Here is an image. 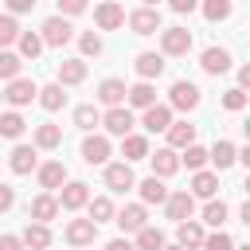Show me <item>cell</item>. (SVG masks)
<instances>
[{
    "mask_svg": "<svg viewBox=\"0 0 250 250\" xmlns=\"http://www.w3.org/2000/svg\"><path fill=\"white\" fill-rule=\"evenodd\" d=\"M199 105V86L195 82H188V78H176L172 82V90H168V109H195Z\"/></svg>",
    "mask_w": 250,
    "mask_h": 250,
    "instance_id": "obj_1",
    "label": "cell"
},
{
    "mask_svg": "<svg viewBox=\"0 0 250 250\" xmlns=\"http://www.w3.org/2000/svg\"><path fill=\"white\" fill-rule=\"evenodd\" d=\"M188 51H191V31H188V27H168V31H160V55L180 59V55H188Z\"/></svg>",
    "mask_w": 250,
    "mask_h": 250,
    "instance_id": "obj_2",
    "label": "cell"
},
{
    "mask_svg": "<svg viewBox=\"0 0 250 250\" xmlns=\"http://www.w3.org/2000/svg\"><path fill=\"white\" fill-rule=\"evenodd\" d=\"M43 47H62V43H70L74 39V27L62 20V16H51V20H43Z\"/></svg>",
    "mask_w": 250,
    "mask_h": 250,
    "instance_id": "obj_3",
    "label": "cell"
},
{
    "mask_svg": "<svg viewBox=\"0 0 250 250\" xmlns=\"http://www.w3.org/2000/svg\"><path fill=\"white\" fill-rule=\"evenodd\" d=\"M164 211H168V219L180 227V223H188V219H191V211H195V199H191L188 191H168V199H164Z\"/></svg>",
    "mask_w": 250,
    "mask_h": 250,
    "instance_id": "obj_4",
    "label": "cell"
},
{
    "mask_svg": "<svg viewBox=\"0 0 250 250\" xmlns=\"http://www.w3.org/2000/svg\"><path fill=\"white\" fill-rule=\"evenodd\" d=\"M129 27H133V35H152V31H160V12L156 8H133L129 12Z\"/></svg>",
    "mask_w": 250,
    "mask_h": 250,
    "instance_id": "obj_5",
    "label": "cell"
},
{
    "mask_svg": "<svg viewBox=\"0 0 250 250\" xmlns=\"http://www.w3.org/2000/svg\"><path fill=\"white\" fill-rule=\"evenodd\" d=\"M86 203H90V188H86L82 180L62 184V191H59V207H62V211H78V207H86Z\"/></svg>",
    "mask_w": 250,
    "mask_h": 250,
    "instance_id": "obj_6",
    "label": "cell"
},
{
    "mask_svg": "<svg viewBox=\"0 0 250 250\" xmlns=\"http://www.w3.org/2000/svg\"><path fill=\"white\" fill-rule=\"evenodd\" d=\"M94 238H98V227H94L90 219H70V223H66V242H70L74 250H86Z\"/></svg>",
    "mask_w": 250,
    "mask_h": 250,
    "instance_id": "obj_7",
    "label": "cell"
},
{
    "mask_svg": "<svg viewBox=\"0 0 250 250\" xmlns=\"http://www.w3.org/2000/svg\"><path fill=\"white\" fill-rule=\"evenodd\" d=\"M4 98L20 109V105H31L35 98H39V86L31 82V78H16V82H8V90H4Z\"/></svg>",
    "mask_w": 250,
    "mask_h": 250,
    "instance_id": "obj_8",
    "label": "cell"
},
{
    "mask_svg": "<svg viewBox=\"0 0 250 250\" xmlns=\"http://www.w3.org/2000/svg\"><path fill=\"white\" fill-rule=\"evenodd\" d=\"M105 188L109 191H129V188H137V176H133V168L121 160V164H105Z\"/></svg>",
    "mask_w": 250,
    "mask_h": 250,
    "instance_id": "obj_9",
    "label": "cell"
},
{
    "mask_svg": "<svg viewBox=\"0 0 250 250\" xmlns=\"http://www.w3.org/2000/svg\"><path fill=\"white\" fill-rule=\"evenodd\" d=\"M117 227H121L125 234H137V230H145V227H148V211H145L141 203H129V207H121V211H117Z\"/></svg>",
    "mask_w": 250,
    "mask_h": 250,
    "instance_id": "obj_10",
    "label": "cell"
},
{
    "mask_svg": "<svg viewBox=\"0 0 250 250\" xmlns=\"http://www.w3.org/2000/svg\"><path fill=\"white\" fill-rule=\"evenodd\" d=\"M94 23H98L102 31L121 27V23H125V8H121V4H113V0H105V4H98V8H94Z\"/></svg>",
    "mask_w": 250,
    "mask_h": 250,
    "instance_id": "obj_11",
    "label": "cell"
},
{
    "mask_svg": "<svg viewBox=\"0 0 250 250\" xmlns=\"http://www.w3.org/2000/svg\"><path fill=\"white\" fill-rule=\"evenodd\" d=\"M27 215H31V223H43V227H47V223L59 215V199L43 191V195H35V199L27 203Z\"/></svg>",
    "mask_w": 250,
    "mask_h": 250,
    "instance_id": "obj_12",
    "label": "cell"
},
{
    "mask_svg": "<svg viewBox=\"0 0 250 250\" xmlns=\"http://www.w3.org/2000/svg\"><path fill=\"white\" fill-rule=\"evenodd\" d=\"M164 55H156V51H141L137 55V74H141V82H152V78H160L164 74Z\"/></svg>",
    "mask_w": 250,
    "mask_h": 250,
    "instance_id": "obj_13",
    "label": "cell"
},
{
    "mask_svg": "<svg viewBox=\"0 0 250 250\" xmlns=\"http://www.w3.org/2000/svg\"><path fill=\"white\" fill-rule=\"evenodd\" d=\"M102 125H105V133H113V137H129V133H133V113H129L125 105H117V109H109V113L102 117Z\"/></svg>",
    "mask_w": 250,
    "mask_h": 250,
    "instance_id": "obj_14",
    "label": "cell"
},
{
    "mask_svg": "<svg viewBox=\"0 0 250 250\" xmlns=\"http://www.w3.org/2000/svg\"><path fill=\"white\" fill-rule=\"evenodd\" d=\"M199 66H203L207 74H223V70H230V51H227V47H207V51L199 55Z\"/></svg>",
    "mask_w": 250,
    "mask_h": 250,
    "instance_id": "obj_15",
    "label": "cell"
},
{
    "mask_svg": "<svg viewBox=\"0 0 250 250\" xmlns=\"http://www.w3.org/2000/svg\"><path fill=\"white\" fill-rule=\"evenodd\" d=\"M141 125H145V129H148V133H164V129H168V125H172V109H168V105H160V102H156V105H148V109H145V113H141Z\"/></svg>",
    "mask_w": 250,
    "mask_h": 250,
    "instance_id": "obj_16",
    "label": "cell"
},
{
    "mask_svg": "<svg viewBox=\"0 0 250 250\" xmlns=\"http://www.w3.org/2000/svg\"><path fill=\"white\" fill-rule=\"evenodd\" d=\"M82 160L86 164H109V137H86L82 141Z\"/></svg>",
    "mask_w": 250,
    "mask_h": 250,
    "instance_id": "obj_17",
    "label": "cell"
},
{
    "mask_svg": "<svg viewBox=\"0 0 250 250\" xmlns=\"http://www.w3.org/2000/svg\"><path fill=\"white\" fill-rule=\"evenodd\" d=\"M66 184V164L62 160H47L43 168H39V188H47V195L55 191V188H62Z\"/></svg>",
    "mask_w": 250,
    "mask_h": 250,
    "instance_id": "obj_18",
    "label": "cell"
},
{
    "mask_svg": "<svg viewBox=\"0 0 250 250\" xmlns=\"http://www.w3.org/2000/svg\"><path fill=\"white\" fill-rule=\"evenodd\" d=\"M164 133H168V148H172V152H176V148L195 145V125H188V121H172Z\"/></svg>",
    "mask_w": 250,
    "mask_h": 250,
    "instance_id": "obj_19",
    "label": "cell"
},
{
    "mask_svg": "<svg viewBox=\"0 0 250 250\" xmlns=\"http://www.w3.org/2000/svg\"><path fill=\"white\" fill-rule=\"evenodd\" d=\"M148 160H152V176H156V180H168V176L180 168V156H176L172 148H156Z\"/></svg>",
    "mask_w": 250,
    "mask_h": 250,
    "instance_id": "obj_20",
    "label": "cell"
},
{
    "mask_svg": "<svg viewBox=\"0 0 250 250\" xmlns=\"http://www.w3.org/2000/svg\"><path fill=\"white\" fill-rule=\"evenodd\" d=\"M215 191H219V176L215 172H195L191 176V199H215Z\"/></svg>",
    "mask_w": 250,
    "mask_h": 250,
    "instance_id": "obj_21",
    "label": "cell"
},
{
    "mask_svg": "<svg viewBox=\"0 0 250 250\" xmlns=\"http://www.w3.org/2000/svg\"><path fill=\"white\" fill-rule=\"evenodd\" d=\"M86 78V59H62L59 62V86H78Z\"/></svg>",
    "mask_w": 250,
    "mask_h": 250,
    "instance_id": "obj_22",
    "label": "cell"
},
{
    "mask_svg": "<svg viewBox=\"0 0 250 250\" xmlns=\"http://www.w3.org/2000/svg\"><path fill=\"white\" fill-rule=\"evenodd\" d=\"M98 102L109 105V109H117V105L125 102V82H121V78H105V82L98 86Z\"/></svg>",
    "mask_w": 250,
    "mask_h": 250,
    "instance_id": "obj_23",
    "label": "cell"
},
{
    "mask_svg": "<svg viewBox=\"0 0 250 250\" xmlns=\"http://www.w3.org/2000/svg\"><path fill=\"white\" fill-rule=\"evenodd\" d=\"M125 102H129V105H137V109H148V105H156V90H152V82L125 86Z\"/></svg>",
    "mask_w": 250,
    "mask_h": 250,
    "instance_id": "obj_24",
    "label": "cell"
},
{
    "mask_svg": "<svg viewBox=\"0 0 250 250\" xmlns=\"http://www.w3.org/2000/svg\"><path fill=\"white\" fill-rule=\"evenodd\" d=\"M8 164H12V172H16V176H27V172H35V145H16Z\"/></svg>",
    "mask_w": 250,
    "mask_h": 250,
    "instance_id": "obj_25",
    "label": "cell"
},
{
    "mask_svg": "<svg viewBox=\"0 0 250 250\" xmlns=\"http://www.w3.org/2000/svg\"><path fill=\"white\" fill-rule=\"evenodd\" d=\"M121 156H125V164H133V160H145V156H148V141H145L141 133H129V137H121Z\"/></svg>",
    "mask_w": 250,
    "mask_h": 250,
    "instance_id": "obj_26",
    "label": "cell"
},
{
    "mask_svg": "<svg viewBox=\"0 0 250 250\" xmlns=\"http://www.w3.org/2000/svg\"><path fill=\"white\" fill-rule=\"evenodd\" d=\"M137 191H141V207H145V203H164V199H168V188H164V180H156V176L141 180Z\"/></svg>",
    "mask_w": 250,
    "mask_h": 250,
    "instance_id": "obj_27",
    "label": "cell"
},
{
    "mask_svg": "<svg viewBox=\"0 0 250 250\" xmlns=\"http://www.w3.org/2000/svg\"><path fill=\"white\" fill-rule=\"evenodd\" d=\"M176 246H184V250H195V246H203V227L199 223H180L176 227Z\"/></svg>",
    "mask_w": 250,
    "mask_h": 250,
    "instance_id": "obj_28",
    "label": "cell"
},
{
    "mask_svg": "<svg viewBox=\"0 0 250 250\" xmlns=\"http://www.w3.org/2000/svg\"><path fill=\"white\" fill-rule=\"evenodd\" d=\"M59 145H62V129L55 121L35 125V148H59Z\"/></svg>",
    "mask_w": 250,
    "mask_h": 250,
    "instance_id": "obj_29",
    "label": "cell"
},
{
    "mask_svg": "<svg viewBox=\"0 0 250 250\" xmlns=\"http://www.w3.org/2000/svg\"><path fill=\"white\" fill-rule=\"evenodd\" d=\"M39 105H43L47 113L62 109V105H66V94H62V86H59V82H51V86H39Z\"/></svg>",
    "mask_w": 250,
    "mask_h": 250,
    "instance_id": "obj_30",
    "label": "cell"
},
{
    "mask_svg": "<svg viewBox=\"0 0 250 250\" xmlns=\"http://www.w3.org/2000/svg\"><path fill=\"white\" fill-rule=\"evenodd\" d=\"M20 242L31 246V250H47V246H51V230H47L43 223H27V230H23Z\"/></svg>",
    "mask_w": 250,
    "mask_h": 250,
    "instance_id": "obj_31",
    "label": "cell"
},
{
    "mask_svg": "<svg viewBox=\"0 0 250 250\" xmlns=\"http://www.w3.org/2000/svg\"><path fill=\"white\" fill-rule=\"evenodd\" d=\"M227 215H230V207H227L223 199H207V207H203V223H207V227H215V230H223V223H227Z\"/></svg>",
    "mask_w": 250,
    "mask_h": 250,
    "instance_id": "obj_32",
    "label": "cell"
},
{
    "mask_svg": "<svg viewBox=\"0 0 250 250\" xmlns=\"http://www.w3.org/2000/svg\"><path fill=\"white\" fill-rule=\"evenodd\" d=\"M234 152H238V148H234L230 141H215V148L207 152V160H215V168L223 172V168H230V164H234Z\"/></svg>",
    "mask_w": 250,
    "mask_h": 250,
    "instance_id": "obj_33",
    "label": "cell"
},
{
    "mask_svg": "<svg viewBox=\"0 0 250 250\" xmlns=\"http://www.w3.org/2000/svg\"><path fill=\"white\" fill-rule=\"evenodd\" d=\"M27 129V121L16 113V109H8V113H0V137H8V141H16L20 133Z\"/></svg>",
    "mask_w": 250,
    "mask_h": 250,
    "instance_id": "obj_34",
    "label": "cell"
},
{
    "mask_svg": "<svg viewBox=\"0 0 250 250\" xmlns=\"http://www.w3.org/2000/svg\"><path fill=\"white\" fill-rule=\"evenodd\" d=\"M133 250H164V230H156V227L137 230V246Z\"/></svg>",
    "mask_w": 250,
    "mask_h": 250,
    "instance_id": "obj_35",
    "label": "cell"
},
{
    "mask_svg": "<svg viewBox=\"0 0 250 250\" xmlns=\"http://www.w3.org/2000/svg\"><path fill=\"white\" fill-rule=\"evenodd\" d=\"M20 59H39V51H43V39L35 35V31H20Z\"/></svg>",
    "mask_w": 250,
    "mask_h": 250,
    "instance_id": "obj_36",
    "label": "cell"
},
{
    "mask_svg": "<svg viewBox=\"0 0 250 250\" xmlns=\"http://www.w3.org/2000/svg\"><path fill=\"white\" fill-rule=\"evenodd\" d=\"M20 66H23V59H20V55L0 51V78H4V82H16V78H20Z\"/></svg>",
    "mask_w": 250,
    "mask_h": 250,
    "instance_id": "obj_37",
    "label": "cell"
},
{
    "mask_svg": "<svg viewBox=\"0 0 250 250\" xmlns=\"http://www.w3.org/2000/svg\"><path fill=\"white\" fill-rule=\"evenodd\" d=\"M74 125H78V129H86V133H90L94 125H102L98 105H78V109H74Z\"/></svg>",
    "mask_w": 250,
    "mask_h": 250,
    "instance_id": "obj_38",
    "label": "cell"
},
{
    "mask_svg": "<svg viewBox=\"0 0 250 250\" xmlns=\"http://www.w3.org/2000/svg\"><path fill=\"white\" fill-rule=\"evenodd\" d=\"M180 164H188L191 172H203V164H207V148H203V145H188L184 156H180Z\"/></svg>",
    "mask_w": 250,
    "mask_h": 250,
    "instance_id": "obj_39",
    "label": "cell"
},
{
    "mask_svg": "<svg viewBox=\"0 0 250 250\" xmlns=\"http://www.w3.org/2000/svg\"><path fill=\"white\" fill-rule=\"evenodd\" d=\"M113 219V203L105 199V195H98V199H90V223L98 227V223H109Z\"/></svg>",
    "mask_w": 250,
    "mask_h": 250,
    "instance_id": "obj_40",
    "label": "cell"
},
{
    "mask_svg": "<svg viewBox=\"0 0 250 250\" xmlns=\"http://www.w3.org/2000/svg\"><path fill=\"white\" fill-rule=\"evenodd\" d=\"M203 250H234V238L227 230H215V234H203Z\"/></svg>",
    "mask_w": 250,
    "mask_h": 250,
    "instance_id": "obj_41",
    "label": "cell"
},
{
    "mask_svg": "<svg viewBox=\"0 0 250 250\" xmlns=\"http://www.w3.org/2000/svg\"><path fill=\"white\" fill-rule=\"evenodd\" d=\"M20 39V23L12 20V16H0V47H8V43H16Z\"/></svg>",
    "mask_w": 250,
    "mask_h": 250,
    "instance_id": "obj_42",
    "label": "cell"
},
{
    "mask_svg": "<svg viewBox=\"0 0 250 250\" xmlns=\"http://www.w3.org/2000/svg\"><path fill=\"white\" fill-rule=\"evenodd\" d=\"M223 109H230V113H238V109H246V90H227L223 94Z\"/></svg>",
    "mask_w": 250,
    "mask_h": 250,
    "instance_id": "obj_43",
    "label": "cell"
},
{
    "mask_svg": "<svg viewBox=\"0 0 250 250\" xmlns=\"http://www.w3.org/2000/svg\"><path fill=\"white\" fill-rule=\"evenodd\" d=\"M203 16H207V20H227V16H230V4H227V0H207V4H203Z\"/></svg>",
    "mask_w": 250,
    "mask_h": 250,
    "instance_id": "obj_44",
    "label": "cell"
},
{
    "mask_svg": "<svg viewBox=\"0 0 250 250\" xmlns=\"http://www.w3.org/2000/svg\"><path fill=\"white\" fill-rule=\"evenodd\" d=\"M78 51H82V55H102V39H98L94 31H82V35H78Z\"/></svg>",
    "mask_w": 250,
    "mask_h": 250,
    "instance_id": "obj_45",
    "label": "cell"
},
{
    "mask_svg": "<svg viewBox=\"0 0 250 250\" xmlns=\"http://www.w3.org/2000/svg\"><path fill=\"white\" fill-rule=\"evenodd\" d=\"M78 12H86L82 0H59V16H62V20H66V16H78Z\"/></svg>",
    "mask_w": 250,
    "mask_h": 250,
    "instance_id": "obj_46",
    "label": "cell"
},
{
    "mask_svg": "<svg viewBox=\"0 0 250 250\" xmlns=\"http://www.w3.org/2000/svg\"><path fill=\"white\" fill-rule=\"evenodd\" d=\"M35 0H8V16H20V12H31Z\"/></svg>",
    "mask_w": 250,
    "mask_h": 250,
    "instance_id": "obj_47",
    "label": "cell"
},
{
    "mask_svg": "<svg viewBox=\"0 0 250 250\" xmlns=\"http://www.w3.org/2000/svg\"><path fill=\"white\" fill-rule=\"evenodd\" d=\"M12 203H16V191H12L8 184H0V215H4V211H8Z\"/></svg>",
    "mask_w": 250,
    "mask_h": 250,
    "instance_id": "obj_48",
    "label": "cell"
},
{
    "mask_svg": "<svg viewBox=\"0 0 250 250\" xmlns=\"http://www.w3.org/2000/svg\"><path fill=\"white\" fill-rule=\"evenodd\" d=\"M0 250H23L20 234H0Z\"/></svg>",
    "mask_w": 250,
    "mask_h": 250,
    "instance_id": "obj_49",
    "label": "cell"
},
{
    "mask_svg": "<svg viewBox=\"0 0 250 250\" xmlns=\"http://www.w3.org/2000/svg\"><path fill=\"white\" fill-rule=\"evenodd\" d=\"M172 12H180V16H191V12H195V0H172Z\"/></svg>",
    "mask_w": 250,
    "mask_h": 250,
    "instance_id": "obj_50",
    "label": "cell"
},
{
    "mask_svg": "<svg viewBox=\"0 0 250 250\" xmlns=\"http://www.w3.org/2000/svg\"><path fill=\"white\" fill-rule=\"evenodd\" d=\"M105 250H133V242L129 238H113V242H105Z\"/></svg>",
    "mask_w": 250,
    "mask_h": 250,
    "instance_id": "obj_51",
    "label": "cell"
},
{
    "mask_svg": "<svg viewBox=\"0 0 250 250\" xmlns=\"http://www.w3.org/2000/svg\"><path fill=\"white\" fill-rule=\"evenodd\" d=\"M250 86V66H238V90Z\"/></svg>",
    "mask_w": 250,
    "mask_h": 250,
    "instance_id": "obj_52",
    "label": "cell"
},
{
    "mask_svg": "<svg viewBox=\"0 0 250 250\" xmlns=\"http://www.w3.org/2000/svg\"><path fill=\"white\" fill-rule=\"evenodd\" d=\"M164 250H184V246H164Z\"/></svg>",
    "mask_w": 250,
    "mask_h": 250,
    "instance_id": "obj_53",
    "label": "cell"
},
{
    "mask_svg": "<svg viewBox=\"0 0 250 250\" xmlns=\"http://www.w3.org/2000/svg\"><path fill=\"white\" fill-rule=\"evenodd\" d=\"M234 250H250V246H234Z\"/></svg>",
    "mask_w": 250,
    "mask_h": 250,
    "instance_id": "obj_54",
    "label": "cell"
},
{
    "mask_svg": "<svg viewBox=\"0 0 250 250\" xmlns=\"http://www.w3.org/2000/svg\"><path fill=\"white\" fill-rule=\"evenodd\" d=\"M0 98H4V94H0Z\"/></svg>",
    "mask_w": 250,
    "mask_h": 250,
    "instance_id": "obj_55",
    "label": "cell"
}]
</instances>
